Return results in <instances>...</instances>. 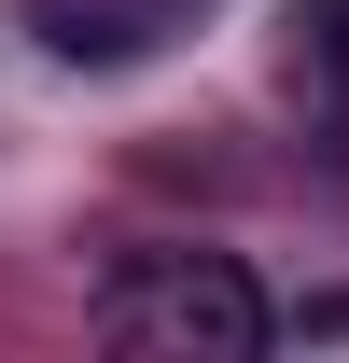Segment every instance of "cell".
<instances>
[{
  "instance_id": "6da1fadb",
  "label": "cell",
  "mask_w": 349,
  "mask_h": 363,
  "mask_svg": "<svg viewBox=\"0 0 349 363\" xmlns=\"http://www.w3.org/2000/svg\"><path fill=\"white\" fill-rule=\"evenodd\" d=\"M98 335L140 363H252L265 350V294L238 252H126L98 279Z\"/></svg>"
},
{
  "instance_id": "7a4b0ae2",
  "label": "cell",
  "mask_w": 349,
  "mask_h": 363,
  "mask_svg": "<svg viewBox=\"0 0 349 363\" xmlns=\"http://www.w3.org/2000/svg\"><path fill=\"white\" fill-rule=\"evenodd\" d=\"M307 98L321 126H349V0H307Z\"/></svg>"
}]
</instances>
